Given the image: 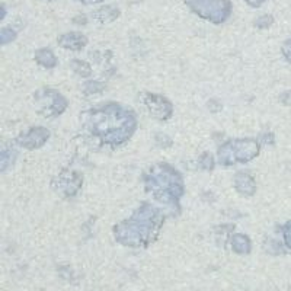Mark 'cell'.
<instances>
[{
	"instance_id": "obj_1",
	"label": "cell",
	"mask_w": 291,
	"mask_h": 291,
	"mask_svg": "<svg viewBox=\"0 0 291 291\" xmlns=\"http://www.w3.org/2000/svg\"><path fill=\"white\" fill-rule=\"evenodd\" d=\"M88 127L104 143L121 144L136 130V116L116 105H108L89 114Z\"/></svg>"
},
{
	"instance_id": "obj_2",
	"label": "cell",
	"mask_w": 291,
	"mask_h": 291,
	"mask_svg": "<svg viewBox=\"0 0 291 291\" xmlns=\"http://www.w3.org/2000/svg\"><path fill=\"white\" fill-rule=\"evenodd\" d=\"M162 224V216L151 205H143L133 219L116 226L115 237L118 242L128 246L147 244L153 240Z\"/></svg>"
},
{
	"instance_id": "obj_3",
	"label": "cell",
	"mask_w": 291,
	"mask_h": 291,
	"mask_svg": "<svg viewBox=\"0 0 291 291\" xmlns=\"http://www.w3.org/2000/svg\"><path fill=\"white\" fill-rule=\"evenodd\" d=\"M185 3L199 18L213 23H223L232 12L230 0H185Z\"/></svg>"
},
{
	"instance_id": "obj_4",
	"label": "cell",
	"mask_w": 291,
	"mask_h": 291,
	"mask_svg": "<svg viewBox=\"0 0 291 291\" xmlns=\"http://www.w3.org/2000/svg\"><path fill=\"white\" fill-rule=\"evenodd\" d=\"M259 153V146L254 140H233L219 150V162L223 166L236 162H247Z\"/></svg>"
},
{
	"instance_id": "obj_5",
	"label": "cell",
	"mask_w": 291,
	"mask_h": 291,
	"mask_svg": "<svg viewBox=\"0 0 291 291\" xmlns=\"http://www.w3.org/2000/svg\"><path fill=\"white\" fill-rule=\"evenodd\" d=\"M143 102L149 108V112L151 115L157 118V119H168L172 114V105L162 96L146 93Z\"/></svg>"
},
{
	"instance_id": "obj_6",
	"label": "cell",
	"mask_w": 291,
	"mask_h": 291,
	"mask_svg": "<svg viewBox=\"0 0 291 291\" xmlns=\"http://www.w3.org/2000/svg\"><path fill=\"white\" fill-rule=\"evenodd\" d=\"M50 133L47 131L46 128L36 127L29 130V133L23 134L22 137H19V144L23 147H28V149H35V147H39L43 146L48 139Z\"/></svg>"
},
{
	"instance_id": "obj_7",
	"label": "cell",
	"mask_w": 291,
	"mask_h": 291,
	"mask_svg": "<svg viewBox=\"0 0 291 291\" xmlns=\"http://www.w3.org/2000/svg\"><path fill=\"white\" fill-rule=\"evenodd\" d=\"M88 38L80 32H69V34L61 35L58 38V44L64 48H69L73 51H79L83 47L86 46Z\"/></svg>"
},
{
	"instance_id": "obj_8",
	"label": "cell",
	"mask_w": 291,
	"mask_h": 291,
	"mask_svg": "<svg viewBox=\"0 0 291 291\" xmlns=\"http://www.w3.org/2000/svg\"><path fill=\"white\" fill-rule=\"evenodd\" d=\"M236 189L243 195H252L255 192V182L254 178L247 174H239L236 176Z\"/></svg>"
},
{
	"instance_id": "obj_9",
	"label": "cell",
	"mask_w": 291,
	"mask_h": 291,
	"mask_svg": "<svg viewBox=\"0 0 291 291\" xmlns=\"http://www.w3.org/2000/svg\"><path fill=\"white\" fill-rule=\"evenodd\" d=\"M92 16L99 22H111V21H115L119 16V11L114 6H104V8L93 12Z\"/></svg>"
},
{
	"instance_id": "obj_10",
	"label": "cell",
	"mask_w": 291,
	"mask_h": 291,
	"mask_svg": "<svg viewBox=\"0 0 291 291\" xmlns=\"http://www.w3.org/2000/svg\"><path fill=\"white\" fill-rule=\"evenodd\" d=\"M232 247L237 254H247L251 251V242L243 234H236L232 237Z\"/></svg>"
},
{
	"instance_id": "obj_11",
	"label": "cell",
	"mask_w": 291,
	"mask_h": 291,
	"mask_svg": "<svg viewBox=\"0 0 291 291\" xmlns=\"http://www.w3.org/2000/svg\"><path fill=\"white\" fill-rule=\"evenodd\" d=\"M36 61H38L39 64H43L44 67H54L56 63H57V58L53 54L51 50L43 48V50L36 51Z\"/></svg>"
},
{
	"instance_id": "obj_12",
	"label": "cell",
	"mask_w": 291,
	"mask_h": 291,
	"mask_svg": "<svg viewBox=\"0 0 291 291\" xmlns=\"http://www.w3.org/2000/svg\"><path fill=\"white\" fill-rule=\"evenodd\" d=\"M272 23H274V18H272L271 15H264V16H259L254 25H255L258 29H267Z\"/></svg>"
},
{
	"instance_id": "obj_13",
	"label": "cell",
	"mask_w": 291,
	"mask_h": 291,
	"mask_svg": "<svg viewBox=\"0 0 291 291\" xmlns=\"http://www.w3.org/2000/svg\"><path fill=\"white\" fill-rule=\"evenodd\" d=\"M71 63H73V67H74V70H76L80 76H83V77H88V76L91 74V67H89L86 63L79 61V60H74V61H71Z\"/></svg>"
},
{
	"instance_id": "obj_14",
	"label": "cell",
	"mask_w": 291,
	"mask_h": 291,
	"mask_svg": "<svg viewBox=\"0 0 291 291\" xmlns=\"http://www.w3.org/2000/svg\"><path fill=\"white\" fill-rule=\"evenodd\" d=\"M15 36H16V32L11 29V28H3L2 29V34H0V38H2V44H5V43H11L15 39Z\"/></svg>"
},
{
	"instance_id": "obj_15",
	"label": "cell",
	"mask_w": 291,
	"mask_h": 291,
	"mask_svg": "<svg viewBox=\"0 0 291 291\" xmlns=\"http://www.w3.org/2000/svg\"><path fill=\"white\" fill-rule=\"evenodd\" d=\"M284 242H285L287 249L291 251V220L284 226Z\"/></svg>"
},
{
	"instance_id": "obj_16",
	"label": "cell",
	"mask_w": 291,
	"mask_h": 291,
	"mask_svg": "<svg viewBox=\"0 0 291 291\" xmlns=\"http://www.w3.org/2000/svg\"><path fill=\"white\" fill-rule=\"evenodd\" d=\"M282 56L285 57V60H288L291 63V39H287L284 44H282Z\"/></svg>"
},
{
	"instance_id": "obj_17",
	"label": "cell",
	"mask_w": 291,
	"mask_h": 291,
	"mask_svg": "<svg viewBox=\"0 0 291 291\" xmlns=\"http://www.w3.org/2000/svg\"><path fill=\"white\" fill-rule=\"evenodd\" d=\"M213 163H214V160H213V157L210 156V154H202L201 156V164L204 166V169H211L213 168Z\"/></svg>"
},
{
	"instance_id": "obj_18",
	"label": "cell",
	"mask_w": 291,
	"mask_h": 291,
	"mask_svg": "<svg viewBox=\"0 0 291 291\" xmlns=\"http://www.w3.org/2000/svg\"><path fill=\"white\" fill-rule=\"evenodd\" d=\"M281 102L284 105H291V91L281 95Z\"/></svg>"
},
{
	"instance_id": "obj_19",
	"label": "cell",
	"mask_w": 291,
	"mask_h": 291,
	"mask_svg": "<svg viewBox=\"0 0 291 291\" xmlns=\"http://www.w3.org/2000/svg\"><path fill=\"white\" fill-rule=\"evenodd\" d=\"M262 143H265V144H272L274 143V136L271 134V133H268V134H264V137L261 139Z\"/></svg>"
},
{
	"instance_id": "obj_20",
	"label": "cell",
	"mask_w": 291,
	"mask_h": 291,
	"mask_svg": "<svg viewBox=\"0 0 291 291\" xmlns=\"http://www.w3.org/2000/svg\"><path fill=\"white\" fill-rule=\"evenodd\" d=\"M249 6H252V8H259L265 0H244Z\"/></svg>"
},
{
	"instance_id": "obj_21",
	"label": "cell",
	"mask_w": 291,
	"mask_h": 291,
	"mask_svg": "<svg viewBox=\"0 0 291 291\" xmlns=\"http://www.w3.org/2000/svg\"><path fill=\"white\" fill-rule=\"evenodd\" d=\"M81 3H85V5H96V3H101V2H104V0H80Z\"/></svg>"
}]
</instances>
